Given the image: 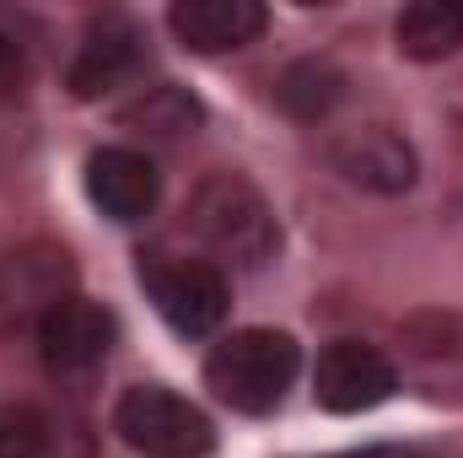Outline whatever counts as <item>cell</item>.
I'll return each mask as SVG.
<instances>
[{
	"label": "cell",
	"instance_id": "cell-1",
	"mask_svg": "<svg viewBox=\"0 0 463 458\" xmlns=\"http://www.w3.org/2000/svg\"><path fill=\"white\" fill-rule=\"evenodd\" d=\"M297 372H302V350L286 329H237L205 361V383L216 388V399L242 415L280 410Z\"/></svg>",
	"mask_w": 463,
	"mask_h": 458
},
{
	"label": "cell",
	"instance_id": "cell-2",
	"mask_svg": "<svg viewBox=\"0 0 463 458\" xmlns=\"http://www.w3.org/2000/svg\"><path fill=\"white\" fill-rule=\"evenodd\" d=\"M189 232L200 237V248H211L216 259L242 264V270H253L275 253V216H269L264 195L237 173H216L194 189Z\"/></svg>",
	"mask_w": 463,
	"mask_h": 458
},
{
	"label": "cell",
	"instance_id": "cell-3",
	"mask_svg": "<svg viewBox=\"0 0 463 458\" xmlns=\"http://www.w3.org/2000/svg\"><path fill=\"white\" fill-rule=\"evenodd\" d=\"M114 432L146 458H205L216 448V432L200 405L162 383H135L124 388L114 410Z\"/></svg>",
	"mask_w": 463,
	"mask_h": 458
},
{
	"label": "cell",
	"instance_id": "cell-4",
	"mask_svg": "<svg viewBox=\"0 0 463 458\" xmlns=\"http://www.w3.org/2000/svg\"><path fill=\"white\" fill-rule=\"evenodd\" d=\"M140 286L178 335H211L227 319V275L189 253H140Z\"/></svg>",
	"mask_w": 463,
	"mask_h": 458
},
{
	"label": "cell",
	"instance_id": "cell-5",
	"mask_svg": "<svg viewBox=\"0 0 463 458\" xmlns=\"http://www.w3.org/2000/svg\"><path fill=\"white\" fill-rule=\"evenodd\" d=\"M118 340L114 313L92 297L65 291L43 319H38V345H43V367L54 377H87L109 361V350Z\"/></svg>",
	"mask_w": 463,
	"mask_h": 458
},
{
	"label": "cell",
	"instance_id": "cell-6",
	"mask_svg": "<svg viewBox=\"0 0 463 458\" xmlns=\"http://www.w3.org/2000/svg\"><path fill=\"white\" fill-rule=\"evenodd\" d=\"M393 361L366 340H335L324 345L318 367H313V394L324 410L335 415H361V410H377L388 394H393Z\"/></svg>",
	"mask_w": 463,
	"mask_h": 458
},
{
	"label": "cell",
	"instance_id": "cell-7",
	"mask_svg": "<svg viewBox=\"0 0 463 458\" xmlns=\"http://www.w3.org/2000/svg\"><path fill=\"white\" fill-rule=\"evenodd\" d=\"M87 195L103 216L114 222H140L156 195H162V178H156V162L135 146H103L87 157Z\"/></svg>",
	"mask_w": 463,
	"mask_h": 458
},
{
	"label": "cell",
	"instance_id": "cell-8",
	"mask_svg": "<svg viewBox=\"0 0 463 458\" xmlns=\"http://www.w3.org/2000/svg\"><path fill=\"white\" fill-rule=\"evenodd\" d=\"M140 65V27L129 16H103L87 27L76 60H71V92L76 98H103L118 81H129Z\"/></svg>",
	"mask_w": 463,
	"mask_h": 458
},
{
	"label": "cell",
	"instance_id": "cell-9",
	"mask_svg": "<svg viewBox=\"0 0 463 458\" xmlns=\"http://www.w3.org/2000/svg\"><path fill=\"white\" fill-rule=\"evenodd\" d=\"M0 458H92V432L54 405H16L0 415Z\"/></svg>",
	"mask_w": 463,
	"mask_h": 458
},
{
	"label": "cell",
	"instance_id": "cell-10",
	"mask_svg": "<svg viewBox=\"0 0 463 458\" xmlns=\"http://www.w3.org/2000/svg\"><path fill=\"white\" fill-rule=\"evenodd\" d=\"M335 167L345 173L350 184L372 189V195H399L415 184V151L404 135H393L388 124H372V129H355L335 146Z\"/></svg>",
	"mask_w": 463,
	"mask_h": 458
},
{
	"label": "cell",
	"instance_id": "cell-11",
	"mask_svg": "<svg viewBox=\"0 0 463 458\" xmlns=\"http://www.w3.org/2000/svg\"><path fill=\"white\" fill-rule=\"evenodd\" d=\"M173 33L200 49V54H227L264 33V5L259 0H184L173 5Z\"/></svg>",
	"mask_w": 463,
	"mask_h": 458
},
{
	"label": "cell",
	"instance_id": "cell-12",
	"mask_svg": "<svg viewBox=\"0 0 463 458\" xmlns=\"http://www.w3.org/2000/svg\"><path fill=\"white\" fill-rule=\"evenodd\" d=\"M393 38L410 60H442V54L463 49V5H448V0L404 5L393 22Z\"/></svg>",
	"mask_w": 463,
	"mask_h": 458
},
{
	"label": "cell",
	"instance_id": "cell-13",
	"mask_svg": "<svg viewBox=\"0 0 463 458\" xmlns=\"http://www.w3.org/2000/svg\"><path fill=\"white\" fill-rule=\"evenodd\" d=\"M340 92H345V76H340L335 65H324V60L291 65V71L280 76V87H275L280 109L297 114V119H324L335 103H340Z\"/></svg>",
	"mask_w": 463,
	"mask_h": 458
},
{
	"label": "cell",
	"instance_id": "cell-14",
	"mask_svg": "<svg viewBox=\"0 0 463 458\" xmlns=\"http://www.w3.org/2000/svg\"><path fill=\"white\" fill-rule=\"evenodd\" d=\"M124 119H129V124H146L151 135H178V129H189V124L200 119V109H194V98H189L184 87L162 81V87H151Z\"/></svg>",
	"mask_w": 463,
	"mask_h": 458
},
{
	"label": "cell",
	"instance_id": "cell-15",
	"mask_svg": "<svg viewBox=\"0 0 463 458\" xmlns=\"http://www.w3.org/2000/svg\"><path fill=\"white\" fill-rule=\"evenodd\" d=\"M335 458H426L415 448H355V453H335Z\"/></svg>",
	"mask_w": 463,
	"mask_h": 458
},
{
	"label": "cell",
	"instance_id": "cell-16",
	"mask_svg": "<svg viewBox=\"0 0 463 458\" xmlns=\"http://www.w3.org/2000/svg\"><path fill=\"white\" fill-rule=\"evenodd\" d=\"M11 65H16V43H11V38H5V33H0V76H5V71H11Z\"/></svg>",
	"mask_w": 463,
	"mask_h": 458
}]
</instances>
